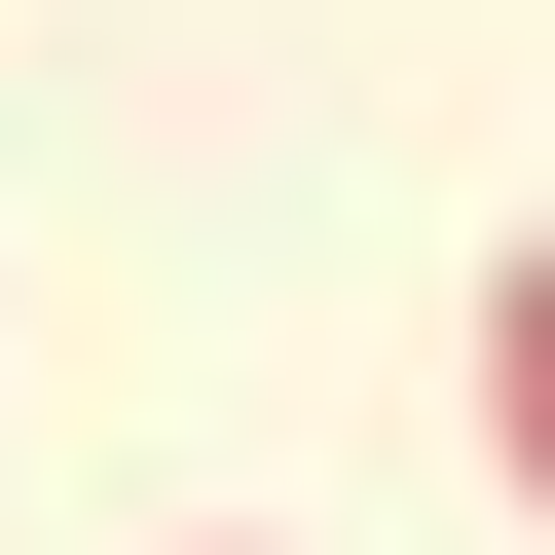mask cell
Segmentation results:
<instances>
[{
	"mask_svg": "<svg viewBox=\"0 0 555 555\" xmlns=\"http://www.w3.org/2000/svg\"><path fill=\"white\" fill-rule=\"evenodd\" d=\"M185 555H259V518H185Z\"/></svg>",
	"mask_w": 555,
	"mask_h": 555,
	"instance_id": "cell-2",
	"label": "cell"
},
{
	"mask_svg": "<svg viewBox=\"0 0 555 555\" xmlns=\"http://www.w3.org/2000/svg\"><path fill=\"white\" fill-rule=\"evenodd\" d=\"M481 481H518V518H555V222H518V259H481Z\"/></svg>",
	"mask_w": 555,
	"mask_h": 555,
	"instance_id": "cell-1",
	"label": "cell"
}]
</instances>
